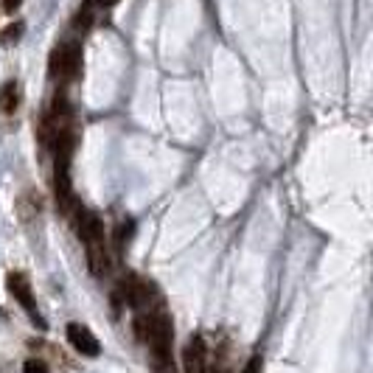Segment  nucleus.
Returning a JSON list of instances; mask_svg holds the SVG:
<instances>
[{"mask_svg": "<svg viewBox=\"0 0 373 373\" xmlns=\"http://www.w3.org/2000/svg\"><path fill=\"white\" fill-rule=\"evenodd\" d=\"M135 337L149 345L151 371L154 373H177L174 365V328L168 314L163 311H141L135 317Z\"/></svg>", "mask_w": 373, "mask_h": 373, "instance_id": "obj_1", "label": "nucleus"}, {"mask_svg": "<svg viewBox=\"0 0 373 373\" xmlns=\"http://www.w3.org/2000/svg\"><path fill=\"white\" fill-rule=\"evenodd\" d=\"M79 71H81V48L76 42L59 45L48 59V74L59 81L74 79V76H79Z\"/></svg>", "mask_w": 373, "mask_h": 373, "instance_id": "obj_2", "label": "nucleus"}, {"mask_svg": "<svg viewBox=\"0 0 373 373\" xmlns=\"http://www.w3.org/2000/svg\"><path fill=\"white\" fill-rule=\"evenodd\" d=\"M6 287H8V292H11V298L17 300L23 309H25V314L31 317V323L34 326H45L42 323V317H40V309H37V295H34V289H31V284H28V278L23 275V272H8V278H6Z\"/></svg>", "mask_w": 373, "mask_h": 373, "instance_id": "obj_3", "label": "nucleus"}, {"mask_svg": "<svg viewBox=\"0 0 373 373\" xmlns=\"http://www.w3.org/2000/svg\"><path fill=\"white\" fill-rule=\"evenodd\" d=\"M118 298H124L127 300V306H132V309H138V311H149L154 289H151L149 284H144L141 278L127 275V278L118 284Z\"/></svg>", "mask_w": 373, "mask_h": 373, "instance_id": "obj_4", "label": "nucleus"}, {"mask_svg": "<svg viewBox=\"0 0 373 373\" xmlns=\"http://www.w3.org/2000/svg\"><path fill=\"white\" fill-rule=\"evenodd\" d=\"M76 233L84 244H93V241H104V222L96 211H87V208H76Z\"/></svg>", "mask_w": 373, "mask_h": 373, "instance_id": "obj_5", "label": "nucleus"}, {"mask_svg": "<svg viewBox=\"0 0 373 373\" xmlns=\"http://www.w3.org/2000/svg\"><path fill=\"white\" fill-rule=\"evenodd\" d=\"M183 368H185V373H211V368H208V348H205V340L200 334H194L188 340V345L183 348Z\"/></svg>", "mask_w": 373, "mask_h": 373, "instance_id": "obj_6", "label": "nucleus"}, {"mask_svg": "<svg viewBox=\"0 0 373 373\" xmlns=\"http://www.w3.org/2000/svg\"><path fill=\"white\" fill-rule=\"evenodd\" d=\"M68 343L74 345L79 354H84V357H98L101 354V345H98L96 334L87 326H81V323H71L68 326Z\"/></svg>", "mask_w": 373, "mask_h": 373, "instance_id": "obj_7", "label": "nucleus"}, {"mask_svg": "<svg viewBox=\"0 0 373 373\" xmlns=\"http://www.w3.org/2000/svg\"><path fill=\"white\" fill-rule=\"evenodd\" d=\"M84 250H87V267H90V272H93L96 278H101V275L107 272V267H110V253H107L104 241L84 244Z\"/></svg>", "mask_w": 373, "mask_h": 373, "instance_id": "obj_8", "label": "nucleus"}, {"mask_svg": "<svg viewBox=\"0 0 373 373\" xmlns=\"http://www.w3.org/2000/svg\"><path fill=\"white\" fill-rule=\"evenodd\" d=\"M0 107H3V113H8V115L20 107V84H17V81H8V84L0 87Z\"/></svg>", "mask_w": 373, "mask_h": 373, "instance_id": "obj_9", "label": "nucleus"}, {"mask_svg": "<svg viewBox=\"0 0 373 373\" xmlns=\"http://www.w3.org/2000/svg\"><path fill=\"white\" fill-rule=\"evenodd\" d=\"M20 37H23V23H8V25L0 31V42H3V45H14Z\"/></svg>", "mask_w": 373, "mask_h": 373, "instance_id": "obj_10", "label": "nucleus"}, {"mask_svg": "<svg viewBox=\"0 0 373 373\" xmlns=\"http://www.w3.org/2000/svg\"><path fill=\"white\" fill-rule=\"evenodd\" d=\"M23 373H48V365H45L42 360H28V362L23 365Z\"/></svg>", "mask_w": 373, "mask_h": 373, "instance_id": "obj_11", "label": "nucleus"}, {"mask_svg": "<svg viewBox=\"0 0 373 373\" xmlns=\"http://www.w3.org/2000/svg\"><path fill=\"white\" fill-rule=\"evenodd\" d=\"M241 373H261V357H253V360L244 365V371Z\"/></svg>", "mask_w": 373, "mask_h": 373, "instance_id": "obj_12", "label": "nucleus"}, {"mask_svg": "<svg viewBox=\"0 0 373 373\" xmlns=\"http://www.w3.org/2000/svg\"><path fill=\"white\" fill-rule=\"evenodd\" d=\"M20 3H23V0H3V8L11 14V11H17V8H20Z\"/></svg>", "mask_w": 373, "mask_h": 373, "instance_id": "obj_13", "label": "nucleus"}, {"mask_svg": "<svg viewBox=\"0 0 373 373\" xmlns=\"http://www.w3.org/2000/svg\"><path fill=\"white\" fill-rule=\"evenodd\" d=\"M93 3H96V6H104V8H110V6H115L118 0H93Z\"/></svg>", "mask_w": 373, "mask_h": 373, "instance_id": "obj_14", "label": "nucleus"}]
</instances>
